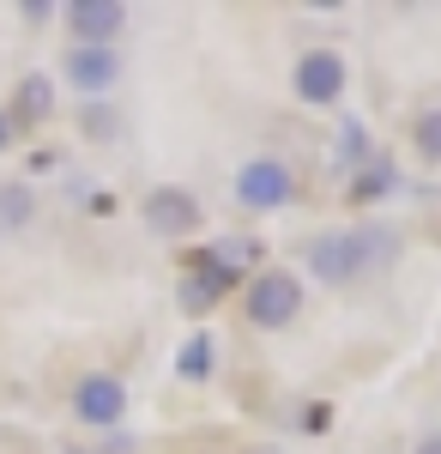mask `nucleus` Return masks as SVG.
<instances>
[{
    "instance_id": "nucleus-1",
    "label": "nucleus",
    "mask_w": 441,
    "mask_h": 454,
    "mask_svg": "<svg viewBox=\"0 0 441 454\" xmlns=\"http://www.w3.org/2000/svg\"><path fill=\"white\" fill-rule=\"evenodd\" d=\"M393 254H399V237H393V231L357 224V231H327V237H314V243H308V267H314V279L339 285V279H351V273L387 267Z\"/></svg>"
},
{
    "instance_id": "nucleus-2",
    "label": "nucleus",
    "mask_w": 441,
    "mask_h": 454,
    "mask_svg": "<svg viewBox=\"0 0 441 454\" xmlns=\"http://www.w3.org/2000/svg\"><path fill=\"white\" fill-rule=\"evenodd\" d=\"M303 315V285L290 273H260L248 285V321L254 327H290Z\"/></svg>"
},
{
    "instance_id": "nucleus-3",
    "label": "nucleus",
    "mask_w": 441,
    "mask_h": 454,
    "mask_svg": "<svg viewBox=\"0 0 441 454\" xmlns=\"http://www.w3.org/2000/svg\"><path fill=\"white\" fill-rule=\"evenodd\" d=\"M236 200L254 207V212L290 207V200H297V176L284 170L278 158H254V164H242V176H236Z\"/></svg>"
},
{
    "instance_id": "nucleus-4",
    "label": "nucleus",
    "mask_w": 441,
    "mask_h": 454,
    "mask_svg": "<svg viewBox=\"0 0 441 454\" xmlns=\"http://www.w3.org/2000/svg\"><path fill=\"white\" fill-rule=\"evenodd\" d=\"M290 85H297V98H303V104H339V91H344V55H333V49H308L303 61H297V73H290Z\"/></svg>"
},
{
    "instance_id": "nucleus-5",
    "label": "nucleus",
    "mask_w": 441,
    "mask_h": 454,
    "mask_svg": "<svg viewBox=\"0 0 441 454\" xmlns=\"http://www.w3.org/2000/svg\"><path fill=\"white\" fill-rule=\"evenodd\" d=\"M67 25H73V36H79V49H109V36L128 25V6H121V0H73Z\"/></svg>"
},
{
    "instance_id": "nucleus-6",
    "label": "nucleus",
    "mask_w": 441,
    "mask_h": 454,
    "mask_svg": "<svg viewBox=\"0 0 441 454\" xmlns=\"http://www.w3.org/2000/svg\"><path fill=\"white\" fill-rule=\"evenodd\" d=\"M145 224H151L158 237H188V231L200 224V200H194L188 188H151V194H145Z\"/></svg>"
},
{
    "instance_id": "nucleus-7",
    "label": "nucleus",
    "mask_w": 441,
    "mask_h": 454,
    "mask_svg": "<svg viewBox=\"0 0 441 454\" xmlns=\"http://www.w3.org/2000/svg\"><path fill=\"white\" fill-rule=\"evenodd\" d=\"M73 412L85 424H121V412H128L121 376H85V382L73 387Z\"/></svg>"
},
{
    "instance_id": "nucleus-8",
    "label": "nucleus",
    "mask_w": 441,
    "mask_h": 454,
    "mask_svg": "<svg viewBox=\"0 0 441 454\" xmlns=\"http://www.w3.org/2000/svg\"><path fill=\"white\" fill-rule=\"evenodd\" d=\"M188 267H194V273L182 279V291H175V303H182V315H212V309H218V297H224V285H230V279H224V273H218V267H212L205 254H194Z\"/></svg>"
},
{
    "instance_id": "nucleus-9",
    "label": "nucleus",
    "mask_w": 441,
    "mask_h": 454,
    "mask_svg": "<svg viewBox=\"0 0 441 454\" xmlns=\"http://www.w3.org/2000/svg\"><path fill=\"white\" fill-rule=\"evenodd\" d=\"M115 73H121L115 49H73V55H67V79L85 91V98L109 91V85H115Z\"/></svg>"
},
{
    "instance_id": "nucleus-10",
    "label": "nucleus",
    "mask_w": 441,
    "mask_h": 454,
    "mask_svg": "<svg viewBox=\"0 0 441 454\" xmlns=\"http://www.w3.org/2000/svg\"><path fill=\"white\" fill-rule=\"evenodd\" d=\"M55 115V79L49 73H25L19 91H12V128H36Z\"/></svg>"
},
{
    "instance_id": "nucleus-11",
    "label": "nucleus",
    "mask_w": 441,
    "mask_h": 454,
    "mask_svg": "<svg viewBox=\"0 0 441 454\" xmlns=\"http://www.w3.org/2000/svg\"><path fill=\"white\" fill-rule=\"evenodd\" d=\"M205 261H212L224 279H236V273H248V267L260 261V243H248V237H224V243L205 248Z\"/></svg>"
},
{
    "instance_id": "nucleus-12",
    "label": "nucleus",
    "mask_w": 441,
    "mask_h": 454,
    "mask_svg": "<svg viewBox=\"0 0 441 454\" xmlns=\"http://www.w3.org/2000/svg\"><path fill=\"white\" fill-rule=\"evenodd\" d=\"M212 370H218V346H212V333H194L188 346L175 351V376H182V382H205Z\"/></svg>"
},
{
    "instance_id": "nucleus-13",
    "label": "nucleus",
    "mask_w": 441,
    "mask_h": 454,
    "mask_svg": "<svg viewBox=\"0 0 441 454\" xmlns=\"http://www.w3.org/2000/svg\"><path fill=\"white\" fill-rule=\"evenodd\" d=\"M36 218V194L25 182H0V231H25Z\"/></svg>"
},
{
    "instance_id": "nucleus-14",
    "label": "nucleus",
    "mask_w": 441,
    "mask_h": 454,
    "mask_svg": "<svg viewBox=\"0 0 441 454\" xmlns=\"http://www.w3.org/2000/svg\"><path fill=\"white\" fill-rule=\"evenodd\" d=\"M417 152H423L429 164H441V109L417 115Z\"/></svg>"
},
{
    "instance_id": "nucleus-15",
    "label": "nucleus",
    "mask_w": 441,
    "mask_h": 454,
    "mask_svg": "<svg viewBox=\"0 0 441 454\" xmlns=\"http://www.w3.org/2000/svg\"><path fill=\"white\" fill-rule=\"evenodd\" d=\"M393 182H399V176L387 170V164H375V170L363 176V182H357V188H351V194H357V200H381V194H387V188H393Z\"/></svg>"
},
{
    "instance_id": "nucleus-16",
    "label": "nucleus",
    "mask_w": 441,
    "mask_h": 454,
    "mask_svg": "<svg viewBox=\"0 0 441 454\" xmlns=\"http://www.w3.org/2000/svg\"><path fill=\"white\" fill-rule=\"evenodd\" d=\"M339 152H344V158H363V152H369V134H363V121H344V128H339Z\"/></svg>"
},
{
    "instance_id": "nucleus-17",
    "label": "nucleus",
    "mask_w": 441,
    "mask_h": 454,
    "mask_svg": "<svg viewBox=\"0 0 441 454\" xmlns=\"http://www.w3.org/2000/svg\"><path fill=\"white\" fill-rule=\"evenodd\" d=\"M85 134H91V140H109V134H115V115H103V109H85Z\"/></svg>"
},
{
    "instance_id": "nucleus-18",
    "label": "nucleus",
    "mask_w": 441,
    "mask_h": 454,
    "mask_svg": "<svg viewBox=\"0 0 441 454\" xmlns=\"http://www.w3.org/2000/svg\"><path fill=\"white\" fill-rule=\"evenodd\" d=\"M19 12H25V19H31V25H43V19H49V12H55V6H49V0H25V6H19Z\"/></svg>"
},
{
    "instance_id": "nucleus-19",
    "label": "nucleus",
    "mask_w": 441,
    "mask_h": 454,
    "mask_svg": "<svg viewBox=\"0 0 441 454\" xmlns=\"http://www.w3.org/2000/svg\"><path fill=\"white\" fill-rule=\"evenodd\" d=\"M6 140H12V115L0 109V152H6Z\"/></svg>"
},
{
    "instance_id": "nucleus-20",
    "label": "nucleus",
    "mask_w": 441,
    "mask_h": 454,
    "mask_svg": "<svg viewBox=\"0 0 441 454\" xmlns=\"http://www.w3.org/2000/svg\"><path fill=\"white\" fill-rule=\"evenodd\" d=\"M417 454H441V436H429V442H417Z\"/></svg>"
},
{
    "instance_id": "nucleus-21",
    "label": "nucleus",
    "mask_w": 441,
    "mask_h": 454,
    "mask_svg": "<svg viewBox=\"0 0 441 454\" xmlns=\"http://www.w3.org/2000/svg\"><path fill=\"white\" fill-rule=\"evenodd\" d=\"M254 454H278V449H254Z\"/></svg>"
}]
</instances>
